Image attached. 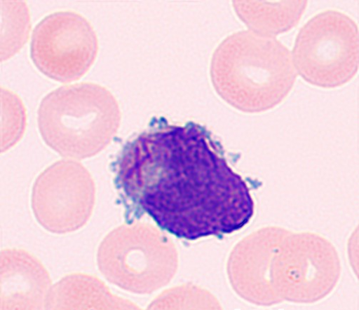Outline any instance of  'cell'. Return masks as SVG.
I'll list each match as a JSON object with an SVG mask.
<instances>
[{
  "mask_svg": "<svg viewBox=\"0 0 359 310\" xmlns=\"http://www.w3.org/2000/svg\"><path fill=\"white\" fill-rule=\"evenodd\" d=\"M211 77L229 104L243 111L260 112L287 96L297 72L282 43L250 29L232 34L219 45L212 59Z\"/></svg>",
  "mask_w": 359,
  "mask_h": 310,
  "instance_id": "obj_2",
  "label": "cell"
},
{
  "mask_svg": "<svg viewBox=\"0 0 359 310\" xmlns=\"http://www.w3.org/2000/svg\"><path fill=\"white\" fill-rule=\"evenodd\" d=\"M99 50L92 24L81 15L66 11L51 14L34 29L31 58L36 68L61 83L81 78Z\"/></svg>",
  "mask_w": 359,
  "mask_h": 310,
  "instance_id": "obj_5",
  "label": "cell"
},
{
  "mask_svg": "<svg viewBox=\"0 0 359 310\" xmlns=\"http://www.w3.org/2000/svg\"><path fill=\"white\" fill-rule=\"evenodd\" d=\"M119 178L128 197L180 239L231 234L254 214L247 183L212 134L194 122L139 135L125 148Z\"/></svg>",
  "mask_w": 359,
  "mask_h": 310,
  "instance_id": "obj_1",
  "label": "cell"
},
{
  "mask_svg": "<svg viewBox=\"0 0 359 310\" xmlns=\"http://www.w3.org/2000/svg\"><path fill=\"white\" fill-rule=\"evenodd\" d=\"M306 5V1L233 3L237 15L250 30L271 36L297 26Z\"/></svg>",
  "mask_w": 359,
  "mask_h": 310,
  "instance_id": "obj_6",
  "label": "cell"
},
{
  "mask_svg": "<svg viewBox=\"0 0 359 310\" xmlns=\"http://www.w3.org/2000/svg\"><path fill=\"white\" fill-rule=\"evenodd\" d=\"M119 121L114 98L91 83L62 87L46 97L39 109V130L46 142L74 157H88L102 149Z\"/></svg>",
  "mask_w": 359,
  "mask_h": 310,
  "instance_id": "obj_3",
  "label": "cell"
},
{
  "mask_svg": "<svg viewBox=\"0 0 359 310\" xmlns=\"http://www.w3.org/2000/svg\"><path fill=\"white\" fill-rule=\"evenodd\" d=\"M358 29L346 15L327 10L302 28L293 50L294 63L313 85L334 88L350 81L358 69Z\"/></svg>",
  "mask_w": 359,
  "mask_h": 310,
  "instance_id": "obj_4",
  "label": "cell"
}]
</instances>
